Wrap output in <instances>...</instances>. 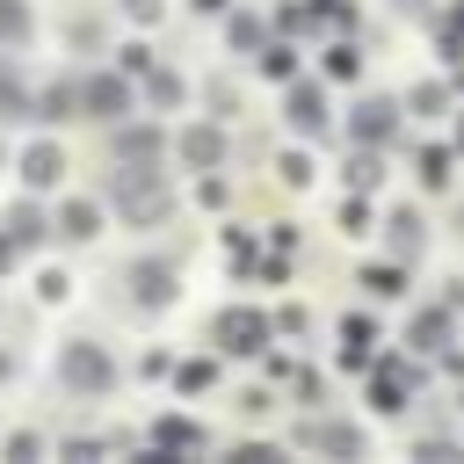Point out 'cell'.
Returning <instances> with one entry per match:
<instances>
[{
	"label": "cell",
	"mask_w": 464,
	"mask_h": 464,
	"mask_svg": "<svg viewBox=\"0 0 464 464\" xmlns=\"http://www.w3.org/2000/svg\"><path fill=\"white\" fill-rule=\"evenodd\" d=\"M304 442H319V450H334V457H355V450H362L355 428H304Z\"/></svg>",
	"instance_id": "obj_11"
},
{
	"label": "cell",
	"mask_w": 464,
	"mask_h": 464,
	"mask_svg": "<svg viewBox=\"0 0 464 464\" xmlns=\"http://www.w3.org/2000/svg\"><path fill=\"white\" fill-rule=\"evenodd\" d=\"M392 246H399V254H413V246H420V218H406V210H399V218H392Z\"/></svg>",
	"instance_id": "obj_16"
},
{
	"label": "cell",
	"mask_w": 464,
	"mask_h": 464,
	"mask_svg": "<svg viewBox=\"0 0 464 464\" xmlns=\"http://www.w3.org/2000/svg\"><path fill=\"white\" fill-rule=\"evenodd\" d=\"M413 334H420V348H442V341H450V319H442V312H420Z\"/></svg>",
	"instance_id": "obj_17"
},
{
	"label": "cell",
	"mask_w": 464,
	"mask_h": 464,
	"mask_svg": "<svg viewBox=\"0 0 464 464\" xmlns=\"http://www.w3.org/2000/svg\"><path fill=\"white\" fill-rule=\"evenodd\" d=\"M152 102H181V80L174 72H152Z\"/></svg>",
	"instance_id": "obj_22"
},
{
	"label": "cell",
	"mask_w": 464,
	"mask_h": 464,
	"mask_svg": "<svg viewBox=\"0 0 464 464\" xmlns=\"http://www.w3.org/2000/svg\"><path fill=\"white\" fill-rule=\"evenodd\" d=\"M130 297H138L145 312H160V304L174 297V261H138V268H130Z\"/></svg>",
	"instance_id": "obj_3"
},
{
	"label": "cell",
	"mask_w": 464,
	"mask_h": 464,
	"mask_svg": "<svg viewBox=\"0 0 464 464\" xmlns=\"http://www.w3.org/2000/svg\"><path fill=\"white\" fill-rule=\"evenodd\" d=\"M58 377H65L72 392H109V384H116V362H109V348H94V341H72V348L58 355Z\"/></svg>",
	"instance_id": "obj_2"
},
{
	"label": "cell",
	"mask_w": 464,
	"mask_h": 464,
	"mask_svg": "<svg viewBox=\"0 0 464 464\" xmlns=\"http://www.w3.org/2000/svg\"><path fill=\"white\" fill-rule=\"evenodd\" d=\"M58 225H65V239H94V203H65Z\"/></svg>",
	"instance_id": "obj_12"
},
{
	"label": "cell",
	"mask_w": 464,
	"mask_h": 464,
	"mask_svg": "<svg viewBox=\"0 0 464 464\" xmlns=\"http://www.w3.org/2000/svg\"><path fill=\"white\" fill-rule=\"evenodd\" d=\"M123 14L130 22H160V0H123Z\"/></svg>",
	"instance_id": "obj_24"
},
{
	"label": "cell",
	"mask_w": 464,
	"mask_h": 464,
	"mask_svg": "<svg viewBox=\"0 0 464 464\" xmlns=\"http://www.w3.org/2000/svg\"><path fill=\"white\" fill-rule=\"evenodd\" d=\"M80 109H87V116H123V109H130V87H123L116 72H94V80L80 87Z\"/></svg>",
	"instance_id": "obj_4"
},
{
	"label": "cell",
	"mask_w": 464,
	"mask_h": 464,
	"mask_svg": "<svg viewBox=\"0 0 464 464\" xmlns=\"http://www.w3.org/2000/svg\"><path fill=\"white\" fill-rule=\"evenodd\" d=\"M109 188H116V210H123V218H138V225H152V218L167 210V188H160L145 167H116V181H109Z\"/></svg>",
	"instance_id": "obj_1"
},
{
	"label": "cell",
	"mask_w": 464,
	"mask_h": 464,
	"mask_svg": "<svg viewBox=\"0 0 464 464\" xmlns=\"http://www.w3.org/2000/svg\"><path fill=\"white\" fill-rule=\"evenodd\" d=\"M370 399H377V413H399V370H384V377H377V392H370Z\"/></svg>",
	"instance_id": "obj_18"
},
{
	"label": "cell",
	"mask_w": 464,
	"mask_h": 464,
	"mask_svg": "<svg viewBox=\"0 0 464 464\" xmlns=\"http://www.w3.org/2000/svg\"><path fill=\"white\" fill-rule=\"evenodd\" d=\"M7 261H14V239H0V268H7Z\"/></svg>",
	"instance_id": "obj_26"
},
{
	"label": "cell",
	"mask_w": 464,
	"mask_h": 464,
	"mask_svg": "<svg viewBox=\"0 0 464 464\" xmlns=\"http://www.w3.org/2000/svg\"><path fill=\"white\" fill-rule=\"evenodd\" d=\"M232 44H239V51H254V44H261V22H254V14H239V22H232Z\"/></svg>",
	"instance_id": "obj_19"
},
{
	"label": "cell",
	"mask_w": 464,
	"mask_h": 464,
	"mask_svg": "<svg viewBox=\"0 0 464 464\" xmlns=\"http://www.w3.org/2000/svg\"><path fill=\"white\" fill-rule=\"evenodd\" d=\"M116 160H130V167H152V160H160V130H145V123L116 130Z\"/></svg>",
	"instance_id": "obj_8"
},
{
	"label": "cell",
	"mask_w": 464,
	"mask_h": 464,
	"mask_svg": "<svg viewBox=\"0 0 464 464\" xmlns=\"http://www.w3.org/2000/svg\"><path fill=\"white\" fill-rule=\"evenodd\" d=\"M14 232H22V239H36V232H44V218H36L29 203H14Z\"/></svg>",
	"instance_id": "obj_23"
},
{
	"label": "cell",
	"mask_w": 464,
	"mask_h": 464,
	"mask_svg": "<svg viewBox=\"0 0 464 464\" xmlns=\"http://www.w3.org/2000/svg\"><path fill=\"white\" fill-rule=\"evenodd\" d=\"M181 160H188V167H218V160H225V130H218V123L181 130Z\"/></svg>",
	"instance_id": "obj_6"
},
{
	"label": "cell",
	"mask_w": 464,
	"mask_h": 464,
	"mask_svg": "<svg viewBox=\"0 0 464 464\" xmlns=\"http://www.w3.org/2000/svg\"><path fill=\"white\" fill-rule=\"evenodd\" d=\"M218 341H225L232 355H254V348L268 341V326H261L254 312H225V319H218Z\"/></svg>",
	"instance_id": "obj_5"
},
{
	"label": "cell",
	"mask_w": 464,
	"mask_h": 464,
	"mask_svg": "<svg viewBox=\"0 0 464 464\" xmlns=\"http://www.w3.org/2000/svg\"><path fill=\"white\" fill-rule=\"evenodd\" d=\"M0 109H22V80L14 72H0Z\"/></svg>",
	"instance_id": "obj_25"
},
{
	"label": "cell",
	"mask_w": 464,
	"mask_h": 464,
	"mask_svg": "<svg viewBox=\"0 0 464 464\" xmlns=\"http://www.w3.org/2000/svg\"><path fill=\"white\" fill-rule=\"evenodd\" d=\"M0 36H7V44H22V36H29V14H22V0H0Z\"/></svg>",
	"instance_id": "obj_13"
},
{
	"label": "cell",
	"mask_w": 464,
	"mask_h": 464,
	"mask_svg": "<svg viewBox=\"0 0 464 464\" xmlns=\"http://www.w3.org/2000/svg\"><path fill=\"white\" fill-rule=\"evenodd\" d=\"M283 181H290V188H304V181H312V160H304V152H290V160H283Z\"/></svg>",
	"instance_id": "obj_21"
},
{
	"label": "cell",
	"mask_w": 464,
	"mask_h": 464,
	"mask_svg": "<svg viewBox=\"0 0 464 464\" xmlns=\"http://www.w3.org/2000/svg\"><path fill=\"white\" fill-rule=\"evenodd\" d=\"M355 65H362L355 44H334V51H326V72H334V80H355Z\"/></svg>",
	"instance_id": "obj_15"
},
{
	"label": "cell",
	"mask_w": 464,
	"mask_h": 464,
	"mask_svg": "<svg viewBox=\"0 0 464 464\" xmlns=\"http://www.w3.org/2000/svg\"><path fill=\"white\" fill-rule=\"evenodd\" d=\"M0 377H7V355H0Z\"/></svg>",
	"instance_id": "obj_28"
},
{
	"label": "cell",
	"mask_w": 464,
	"mask_h": 464,
	"mask_svg": "<svg viewBox=\"0 0 464 464\" xmlns=\"http://www.w3.org/2000/svg\"><path fill=\"white\" fill-rule=\"evenodd\" d=\"M58 174H65V152H58V145H29V152H22V181H29V188H51Z\"/></svg>",
	"instance_id": "obj_7"
},
{
	"label": "cell",
	"mask_w": 464,
	"mask_h": 464,
	"mask_svg": "<svg viewBox=\"0 0 464 464\" xmlns=\"http://www.w3.org/2000/svg\"><path fill=\"white\" fill-rule=\"evenodd\" d=\"M355 138H370V145L392 138V102H362V109H355Z\"/></svg>",
	"instance_id": "obj_10"
},
{
	"label": "cell",
	"mask_w": 464,
	"mask_h": 464,
	"mask_svg": "<svg viewBox=\"0 0 464 464\" xmlns=\"http://www.w3.org/2000/svg\"><path fill=\"white\" fill-rule=\"evenodd\" d=\"M290 123H297V130H326V102H319V87H290Z\"/></svg>",
	"instance_id": "obj_9"
},
{
	"label": "cell",
	"mask_w": 464,
	"mask_h": 464,
	"mask_svg": "<svg viewBox=\"0 0 464 464\" xmlns=\"http://www.w3.org/2000/svg\"><path fill=\"white\" fill-rule=\"evenodd\" d=\"M457 29H464V0H457Z\"/></svg>",
	"instance_id": "obj_27"
},
{
	"label": "cell",
	"mask_w": 464,
	"mask_h": 464,
	"mask_svg": "<svg viewBox=\"0 0 464 464\" xmlns=\"http://www.w3.org/2000/svg\"><path fill=\"white\" fill-rule=\"evenodd\" d=\"M65 109H72V87H51V94L36 102V116H65Z\"/></svg>",
	"instance_id": "obj_20"
},
{
	"label": "cell",
	"mask_w": 464,
	"mask_h": 464,
	"mask_svg": "<svg viewBox=\"0 0 464 464\" xmlns=\"http://www.w3.org/2000/svg\"><path fill=\"white\" fill-rule=\"evenodd\" d=\"M261 72H268V80H290V72H297V51H283V44L261 51Z\"/></svg>",
	"instance_id": "obj_14"
}]
</instances>
